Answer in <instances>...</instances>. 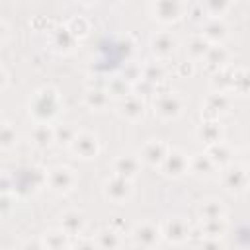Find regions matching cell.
<instances>
[{"label":"cell","mask_w":250,"mask_h":250,"mask_svg":"<svg viewBox=\"0 0 250 250\" xmlns=\"http://www.w3.org/2000/svg\"><path fill=\"white\" fill-rule=\"evenodd\" d=\"M199 229H201L203 236H207V238H223L227 234L229 223H227V219H207V221L199 223Z\"/></svg>","instance_id":"1f68e13d"},{"label":"cell","mask_w":250,"mask_h":250,"mask_svg":"<svg viewBox=\"0 0 250 250\" xmlns=\"http://www.w3.org/2000/svg\"><path fill=\"white\" fill-rule=\"evenodd\" d=\"M189 172L201 180H211L217 176V172H221L217 168V164L211 160V156L207 154V150L203 152H195L189 156Z\"/></svg>","instance_id":"e0dca14e"},{"label":"cell","mask_w":250,"mask_h":250,"mask_svg":"<svg viewBox=\"0 0 250 250\" xmlns=\"http://www.w3.org/2000/svg\"><path fill=\"white\" fill-rule=\"evenodd\" d=\"M102 193L109 203L115 205H125L131 197H133V180H127L123 176H109L104 186H102Z\"/></svg>","instance_id":"52a82bcc"},{"label":"cell","mask_w":250,"mask_h":250,"mask_svg":"<svg viewBox=\"0 0 250 250\" xmlns=\"http://www.w3.org/2000/svg\"><path fill=\"white\" fill-rule=\"evenodd\" d=\"M123 78H127L131 84L139 82L143 78V66L137 64V62H125V68H123Z\"/></svg>","instance_id":"f35d334b"},{"label":"cell","mask_w":250,"mask_h":250,"mask_svg":"<svg viewBox=\"0 0 250 250\" xmlns=\"http://www.w3.org/2000/svg\"><path fill=\"white\" fill-rule=\"evenodd\" d=\"M160 230H162V240L166 244H174V246L186 244L188 238H189V232H191L188 221L182 219V217L166 219L164 223H160Z\"/></svg>","instance_id":"8fae6325"},{"label":"cell","mask_w":250,"mask_h":250,"mask_svg":"<svg viewBox=\"0 0 250 250\" xmlns=\"http://www.w3.org/2000/svg\"><path fill=\"white\" fill-rule=\"evenodd\" d=\"M78 184L76 172L66 164H57L47 170V188L57 195L70 193Z\"/></svg>","instance_id":"5b68a950"},{"label":"cell","mask_w":250,"mask_h":250,"mask_svg":"<svg viewBox=\"0 0 250 250\" xmlns=\"http://www.w3.org/2000/svg\"><path fill=\"white\" fill-rule=\"evenodd\" d=\"M230 111V96L227 92H211L201 104L203 119H219Z\"/></svg>","instance_id":"7c38bea8"},{"label":"cell","mask_w":250,"mask_h":250,"mask_svg":"<svg viewBox=\"0 0 250 250\" xmlns=\"http://www.w3.org/2000/svg\"><path fill=\"white\" fill-rule=\"evenodd\" d=\"M166 76H168V70H166V66H164V62H162L160 59H156V61H146V62L143 64V78L148 80V82H152L154 86L166 82Z\"/></svg>","instance_id":"f546056e"},{"label":"cell","mask_w":250,"mask_h":250,"mask_svg":"<svg viewBox=\"0 0 250 250\" xmlns=\"http://www.w3.org/2000/svg\"><path fill=\"white\" fill-rule=\"evenodd\" d=\"M221 186L230 195H242L250 188V168L242 164H229L221 170Z\"/></svg>","instance_id":"277c9868"},{"label":"cell","mask_w":250,"mask_h":250,"mask_svg":"<svg viewBox=\"0 0 250 250\" xmlns=\"http://www.w3.org/2000/svg\"><path fill=\"white\" fill-rule=\"evenodd\" d=\"M68 150L80 160H94L100 154V139L92 131H76Z\"/></svg>","instance_id":"ba28073f"},{"label":"cell","mask_w":250,"mask_h":250,"mask_svg":"<svg viewBox=\"0 0 250 250\" xmlns=\"http://www.w3.org/2000/svg\"><path fill=\"white\" fill-rule=\"evenodd\" d=\"M160 172L166 178H172V180H178V178L186 176L189 172V156L182 148L170 146L164 162L160 164Z\"/></svg>","instance_id":"30bf717a"},{"label":"cell","mask_w":250,"mask_h":250,"mask_svg":"<svg viewBox=\"0 0 250 250\" xmlns=\"http://www.w3.org/2000/svg\"><path fill=\"white\" fill-rule=\"evenodd\" d=\"M141 166H143V160L139 158V154L125 152L113 160V174L123 176L127 180H135L141 174Z\"/></svg>","instance_id":"ac0fdd59"},{"label":"cell","mask_w":250,"mask_h":250,"mask_svg":"<svg viewBox=\"0 0 250 250\" xmlns=\"http://www.w3.org/2000/svg\"><path fill=\"white\" fill-rule=\"evenodd\" d=\"M62 230H66L72 238L76 236H82V232L86 230V217L82 211L78 209H68L61 215V225H59Z\"/></svg>","instance_id":"cb8c5ba5"},{"label":"cell","mask_w":250,"mask_h":250,"mask_svg":"<svg viewBox=\"0 0 250 250\" xmlns=\"http://www.w3.org/2000/svg\"><path fill=\"white\" fill-rule=\"evenodd\" d=\"M18 143V133H16V127L10 123V121H2L0 125V148L2 150H10L14 148Z\"/></svg>","instance_id":"8d00e7d4"},{"label":"cell","mask_w":250,"mask_h":250,"mask_svg":"<svg viewBox=\"0 0 250 250\" xmlns=\"http://www.w3.org/2000/svg\"><path fill=\"white\" fill-rule=\"evenodd\" d=\"M176 72H178V76H182V78H191V76L195 74V61L186 59L184 62H180V64H178Z\"/></svg>","instance_id":"ab89813d"},{"label":"cell","mask_w":250,"mask_h":250,"mask_svg":"<svg viewBox=\"0 0 250 250\" xmlns=\"http://www.w3.org/2000/svg\"><path fill=\"white\" fill-rule=\"evenodd\" d=\"M105 90L111 96V100L119 102V100L127 98L129 94H133V84L127 78H123V76H113V78H109L105 82Z\"/></svg>","instance_id":"4dcf8cb0"},{"label":"cell","mask_w":250,"mask_h":250,"mask_svg":"<svg viewBox=\"0 0 250 250\" xmlns=\"http://www.w3.org/2000/svg\"><path fill=\"white\" fill-rule=\"evenodd\" d=\"M209 47H211V43L199 33V35H195V37H191L188 41V57L191 61H203V57L207 55Z\"/></svg>","instance_id":"d6a6232c"},{"label":"cell","mask_w":250,"mask_h":250,"mask_svg":"<svg viewBox=\"0 0 250 250\" xmlns=\"http://www.w3.org/2000/svg\"><path fill=\"white\" fill-rule=\"evenodd\" d=\"M117 113H119V117H123L125 121L137 123V121H141V119L145 117V113H146V104H145L143 96H139V94L133 92V94H129L127 98H123V100L117 102Z\"/></svg>","instance_id":"5bb4252c"},{"label":"cell","mask_w":250,"mask_h":250,"mask_svg":"<svg viewBox=\"0 0 250 250\" xmlns=\"http://www.w3.org/2000/svg\"><path fill=\"white\" fill-rule=\"evenodd\" d=\"M201 6L207 18H223L230 10L232 0H201Z\"/></svg>","instance_id":"e575fe53"},{"label":"cell","mask_w":250,"mask_h":250,"mask_svg":"<svg viewBox=\"0 0 250 250\" xmlns=\"http://www.w3.org/2000/svg\"><path fill=\"white\" fill-rule=\"evenodd\" d=\"M131 244L141 246V248H156L162 240V230L160 225L154 221H141L131 229Z\"/></svg>","instance_id":"9c48e42d"},{"label":"cell","mask_w":250,"mask_h":250,"mask_svg":"<svg viewBox=\"0 0 250 250\" xmlns=\"http://www.w3.org/2000/svg\"><path fill=\"white\" fill-rule=\"evenodd\" d=\"M78 4H82V6H94V4H98L100 0H76Z\"/></svg>","instance_id":"ee69618b"},{"label":"cell","mask_w":250,"mask_h":250,"mask_svg":"<svg viewBox=\"0 0 250 250\" xmlns=\"http://www.w3.org/2000/svg\"><path fill=\"white\" fill-rule=\"evenodd\" d=\"M41 188H47V170L37 164L20 166L10 174V193L18 197H29Z\"/></svg>","instance_id":"7a4b0ae2"},{"label":"cell","mask_w":250,"mask_h":250,"mask_svg":"<svg viewBox=\"0 0 250 250\" xmlns=\"http://www.w3.org/2000/svg\"><path fill=\"white\" fill-rule=\"evenodd\" d=\"M78 43V39L70 33V29L64 25H57L53 31H51V47L55 53H61V55H68L74 51V45Z\"/></svg>","instance_id":"ffe728a7"},{"label":"cell","mask_w":250,"mask_h":250,"mask_svg":"<svg viewBox=\"0 0 250 250\" xmlns=\"http://www.w3.org/2000/svg\"><path fill=\"white\" fill-rule=\"evenodd\" d=\"M197 217L199 221H207V219H227V207L221 199L217 197H207L199 203L197 207Z\"/></svg>","instance_id":"484cf974"},{"label":"cell","mask_w":250,"mask_h":250,"mask_svg":"<svg viewBox=\"0 0 250 250\" xmlns=\"http://www.w3.org/2000/svg\"><path fill=\"white\" fill-rule=\"evenodd\" d=\"M152 107H154V115L162 121H174L178 119L184 109H186V98L176 92V90H164V92H156L154 100H152Z\"/></svg>","instance_id":"3957f363"},{"label":"cell","mask_w":250,"mask_h":250,"mask_svg":"<svg viewBox=\"0 0 250 250\" xmlns=\"http://www.w3.org/2000/svg\"><path fill=\"white\" fill-rule=\"evenodd\" d=\"M203 64L211 74L225 68V66H230V51L227 47H223V43L211 45L207 55L203 57Z\"/></svg>","instance_id":"44dd1931"},{"label":"cell","mask_w":250,"mask_h":250,"mask_svg":"<svg viewBox=\"0 0 250 250\" xmlns=\"http://www.w3.org/2000/svg\"><path fill=\"white\" fill-rule=\"evenodd\" d=\"M201 35L211 45H219L229 37V25L223 18H207L201 23Z\"/></svg>","instance_id":"d6986e66"},{"label":"cell","mask_w":250,"mask_h":250,"mask_svg":"<svg viewBox=\"0 0 250 250\" xmlns=\"http://www.w3.org/2000/svg\"><path fill=\"white\" fill-rule=\"evenodd\" d=\"M205 150H207V154L211 156V160L217 164L219 170H223L225 166L232 164V160H234V150H232L230 145H227L225 141H221V143H217V145H211V146H207Z\"/></svg>","instance_id":"83f0119b"},{"label":"cell","mask_w":250,"mask_h":250,"mask_svg":"<svg viewBox=\"0 0 250 250\" xmlns=\"http://www.w3.org/2000/svg\"><path fill=\"white\" fill-rule=\"evenodd\" d=\"M232 94H236L240 98H248L250 96V70L248 68H234Z\"/></svg>","instance_id":"836d02e7"},{"label":"cell","mask_w":250,"mask_h":250,"mask_svg":"<svg viewBox=\"0 0 250 250\" xmlns=\"http://www.w3.org/2000/svg\"><path fill=\"white\" fill-rule=\"evenodd\" d=\"M170 150V145L162 139H148L141 150H139V158L143 160V164L150 166V168H160V164L164 162L166 154Z\"/></svg>","instance_id":"4fadbf2b"},{"label":"cell","mask_w":250,"mask_h":250,"mask_svg":"<svg viewBox=\"0 0 250 250\" xmlns=\"http://www.w3.org/2000/svg\"><path fill=\"white\" fill-rule=\"evenodd\" d=\"M6 37H8V29H6V21H2V43H6Z\"/></svg>","instance_id":"f6af8a7d"},{"label":"cell","mask_w":250,"mask_h":250,"mask_svg":"<svg viewBox=\"0 0 250 250\" xmlns=\"http://www.w3.org/2000/svg\"><path fill=\"white\" fill-rule=\"evenodd\" d=\"M94 244L98 248H119L123 246V236L121 232L115 229V227H105V229H100L94 236Z\"/></svg>","instance_id":"f1b7e54d"},{"label":"cell","mask_w":250,"mask_h":250,"mask_svg":"<svg viewBox=\"0 0 250 250\" xmlns=\"http://www.w3.org/2000/svg\"><path fill=\"white\" fill-rule=\"evenodd\" d=\"M62 109L61 94L55 86H41L35 90L27 102V111L35 123H51L59 117Z\"/></svg>","instance_id":"6da1fadb"},{"label":"cell","mask_w":250,"mask_h":250,"mask_svg":"<svg viewBox=\"0 0 250 250\" xmlns=\"http://www.w3.org/2000/svg\"><path fill=\"white\" fill-rule=\"evenodd\" d=\"M66 27L70 29V33L80 41V39H86L88 35H90V31H92V25H90V21L86 20V18H82V16H74V18H70L68 21H66Z\"/></svg>","instance_id":"d590c367"},{"label":"cell","mask_w":250,"mask_h":250,"mask_svg":"<svg viewBox=\"0 0 250 250\" xmlns=\"http://www.w3.org/2000/svg\"><path fill=\"white\" fill-rule=\"evenodd\" d=\"M154 84L152 82H148V80H145V78H141L139 82H135L133 84V92L135 94H139V96H145V94H152L154 92Z\"/></svg>","instance_id":"60d3db41"},{"label":"cell","mask_w":250,"mask_h":250,"mask_svg":"<svg viewBox=\"0 0 250 250\" xmlns=\"http://www.w3.org/2000/svg\"><path fill=\"white\" fill-rule=\"evenodd\" d=\"M150 14L156 21L170 25V23L180 21L188 14V4L186 0H152Z\"/></svg>","instance_id":"8992f818"},{"label":"cell","mask_w":250,"mask_h":250,"mask_svg":"<svg viewBox=\"0 0 250 250\" xmlns=\"http://www.w3.org/2000/svg\"><path fill=\"white\" fill-rule=\"evenodd\" d=\"M195 137L199 143L207 146L211 145H217L221 141H225V129L223 125L219 123V119H203L199 125H197V131H195Z\"/></svg>","instance_id":"2e32d148"},{"label":"cell","mask_w":250,"mask_h":250,"mask_svg":"<svg viewBox=\"0 0 250 250\" xmlns=\"http://www.w3.org/2000/svg\"><path fill=\"white\" fill-rule=\"evenodd\" d=\"M76 131H78V129H74V127H70V125H64V123H62V125H57V127H55V143L68 148V145L72 143Z\"/></svg>","instance_id":"74e56055"},{"label":"cell","mask_w":250,"mask_h":250,"mask_svg":"<svg viewBox=\"0 0 250 250\" xmlns=\"http://www.w3.org/2000/svg\"><path fill=\"white\" fill-rule=\"evenodd\" d=\"M232 82H234V68L232 66H225V68H221V70L211 74L209 86H211V92H227V94H230L232 92Z\"/></svg>","instance_id":"4316f807"},{"label":"cell","mask_w":250,"mask_h":250,"mask_svg":"<svg viewBox=\"0 0 250 250\" xmlns=\"http://www.w3.org/2000/svg\"><path fill=\"white\" fill-rule=\"evenodd\" d=\"M111 104V96L105 86H88L84 92V105L90 111H105Z\"/></svg>","instance_id":"7402d4cb"},{"label":"cell","mask_w":250,"mask_h":250,"mask_svg":"<svg viewBox=\"0 0 250 250\" xmlns=\"http://www.w3.org/2000/svg\"><path fill=\"white\" fill-rule=\"evenodd\" d=\"M176 49H178V39L172 31H156L150 37V51L160 61H166L168 57H172Z\"/></svg>","instance_id":"9a60e30c"},{"label":"cell","mask_w":250,"mask_h":250,"mask_svg":"<svg viewBox=\"0 0 250 250\" xmlns=\"http://www.w3.org/2000/svg\"><path fill=\"white\" fill-rule=\"evenodd\" d=\"M2 86H0V92H6V88H8V72H6V68L2 66Z\"/></svg>","instance_id":"b9f144b4"},{"label":"cell","mask_w":250,"mask_h":250,"mask_svg":"<svg viewBox=\"0 0 250 250\" xmlns=\"http://www.w3.org/2000/svg\"><path fill=\"white\" fill-rule=\"evenodd\" d=\"M242 162L250 168V145H248V146L244 148V152H242Z\"/></svg>","instance_id":"7bdbcfd3"},{"label":"cell","mask_w":250,"mask_h":250,"mask_svg":"<svg viewBox=\"0 0 250 250\" xmlns=\"http://www.w3.org/2000/svg\"><path fill=\"white\" fill-rule=\"evenodd\" d=\"M29 141L39 150L49 148L55 143V127H51V123H35L29 133Z\"/></svg>","instance_id":"d4e9b609"},{"label":"cell","mask_w":250,"mask_h":250,"mask_svg":"<svg viewBox=\"0 0 250 250\" xmlns=\"http://www.w3.org/2000/svg\"><path fill=\"white\" fill-rule=\"evenodd\" d=\"M41 248H49V250H64V248H72V236L62 230L61 227L57 229H49L41 234Z\"/></svg>","instance_id":"603a6c76"}]
</instances>
